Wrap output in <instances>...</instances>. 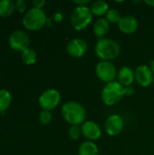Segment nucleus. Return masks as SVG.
Returning <instances> with one entry per match:
<instances>
[{
	"mask_svg": "<svg viewBox=\"0 0 154 155\" xmlns=\"http://www.w3.org/2000/svg\"><path fill=\"white\" fill-rule=\"evenodd\" d=\"M12 103V95L9 91L0 89V113L5 112Z\"/></svg>",
	"mask_w": 154,
	"mask_h": 155,
	"instance_id": "6ab92c4d",
	"label": "nucleus"
},
{
	"mask_svg": "<svg viewBox=\"0 0 154 155\" xmlns=\"http://www.w3.org/2000/svg\"><path fill=\"white\" fill-rule=\"evenodd\" d=\"M134 74L135 81L142 87H149L152 84L154 81V74L150 66L141 64L136 67Z\"/></svg>",
	"mask_w": 154,
	"mask_h": 155,
	"instance_id": "9b49d317",
	"label": "nucleus"
},
{
	"mask_svg": "<svg viewBox=\"0 0 154 155\" xmlns=\"http://www.w3.org/2000/svg\"><path fill=\"white\" fill-rule=\"evenodd\" d=\"M138 27H139V21L135 16L132 15H123L120 22L118 23L119 30L126 35H131L135 33Z\"/></svg>",
	"mask_w": 154,
	"mask_h": 155,
	"instance_id": "ddd939ff",
	"label": "nucleus"
},
{
	"mask_svg": "<svg viewBox=\"0 0 154 155\" xmlns=\"http://www.w3.org/2000/svg\"><path fill=\"white\" fill-rule=\"evenodd\" d=\"M30 39L26 32L17 29L13 31L8 36V45L15 51L23 52L29 47Z\"/></svg>",
	"mask_w": 154,
	"mask_h": 155,
	"instance_id": "6e6552de",
	"label": "nucleus"
},
{
	"mask_svg": "<svg viewBox=\"0 0 154 155\" xmlns=\"http://www.w3.org/2000/svg\"><path fill=\"white\" fill-rule=\"evenodd\" d=\"M15 10V5L13 0H0V16H10Z\"/></svg>",
	"mask_w": 154,
	"mask_h": 155,
	"instance_id": "a211bd4d",
	"label": "nucleus"
},
{
	"mask_svg": "<svg viewBox=\"0 0 154 155\" xmlns=\"http://www.w3.org/2000/svg\"><path fill=\"white\" fill-rule=\"evenodd\" d=\"M78 155H99V149L93 142L85 141L79 146Z\"/></svg>",
	"mask_w": 154,
	"mask_h": 155,
	"instance_id": "f3484780",
	"label": "nucleus"
},
{
	"mask_svg": "<svg viewBox=\"0 0 154 155\" xmlns=\"http://www.w3.org/2000/svg\"><path fill=\"white\" fill-rule=\"evenodd\" d=\"M124 96V86H123L118 81L106 84L101 93L102 100L107 106H113L117 104Z\"/></svg>",
	"mask_w": 154,
	"mask_h": 155,
	"instance_id": "7ed1b4c3",
	"label": "nucleus"
},
{
	"mask_svg": "<svg viewBox=\"0 0 154 155\" xmlns=\"http://www.w3.org/2000/svg\"><path fill=\"white\" fill-rule=\"evenodd\" d=\"M88 51V44L83 38H74L66 45L67 54L74 58L83 57Z\"/></svg>",
	"mask_w": 154,
	"mask_h": 155,
	"instance_id": "9d476101",
	"label": "nucleus"
},
{
	"mask_svg": "<svg viewBox=\"0 0 154 155\" xmlns=\"http://www.w3.org/2000/svg\"><path fill=\"white\" fill-rule=\"evenodd\" d=\"M91 1L90 0H74L73 3L76 5L77 6H85L87 5Z\"/></svg>",
	"mask_w": 154,
	"mask_h": 155,
	"instance_id": "bb28decb",
	"label": "nucleus"
},
{
	"mask_svg": "<svg viewBox=\"0 0 154 155\" xmlns=\"http://www.w3.org/2000/svg\"><path fill=\"white\" fill-rule=\"evenodd\" d=\"M122 15L119 10L115 8H110L109 11L105 15V19L110 23V24H117L120 22L122 18Z\"/></svg>",
	"mask_w": 154,
	"mask_h": 155,
	"instance_id": "412c9836",
	"label": "nucleus"
},
{
	"mask_svg": "<svg viewBox=\"0 0 154 155\" xmlns=\"http://www.w3.org/2000/svg\"><path fill=\"white\" fill-rule=\"evenodd\" d=\"M124 128V120L119 114H111L104 122V131L110 136L120 134Z\"/></svg>",
	"mask_w": 154,
	"mask_h": 155,
	"instance_id": "1a4fd4ad",
	"label": "nucleus"
},
{
	"mask_svg": "<svg viewBox=\"0 0 154 155\" xmlns=\"http://www.w3.org/2000/svg\"><path fill=\"white\" fill-rule=\"evenodd\" d=\"M68 135H69L70 139L73 140V141L79 140L81 135H82L81 126H79V125H73V126H71L69 128V131H68Z\"/></svg>",
	"mask_w": 154,
	"mask_h": 155,
	"instance_id": "4be33fe9",
	"label": "nucleus"
},
{
	"mask_svg": "<svg viewBox=\"0 0 154 155\" xmlns=\"http://www.w3.org/2000/svg\"><path fill=\"white\" fill-rule=\"evenodd\" d=\"M144 3L151 7H154V0H146L144 1Z\"/></svg>",
	"mask_w": 154,
	"mask_h": 155,
	"instance_id": "cd10ccee",
	"label": "nucleus"
},
{
	"mask_svg": "<svg viewBox=\"0 0 154 155\" xmlns=\"http://www.w3.org/2000/svg\"><path fill=\"white\" fill-rule=\"evenodd\" d=\"M21 58L25 64L30 65V64H33L36 62L37 54H36L34 49L28 47L25 50H24L23 52H21Z\"/></svg>",
	"mask_w": 154,
	"mask_h": 155,
	"instance_id": "aec40b11",
	"label": "nucleus"
},
{
	"mask_svg": "<svg viewBox=\"0 0 154 155\" xmlns=\"http://www.w3.org/2000/svg\"><path fill=\"white\" fill-rule=\"evenodd\" d=\"M134 93H135V89L132 85L124 87V94H125V96H133L134 94Z\"/></svg>",
	"mask_w": 154,
	"mask_h": 155,
	"instance_id": "393cba45",
	"label": "nucleus"
},
{
	"mask_svg": "<svg viewBox=\"0 0 154 155\" xmlns=\"http://www.w3.org/2000/svg\"><path fill=\"white\" fill-rule=\"evenodd\" d=\"M61 101V94L54 88H49L44 91L39 96L38 103L43 110L51 111L58 106Z\"/></svg>",
	"mask_w": 154,
	"mask_h": 155,
	"instance_id": "0eeeda50",
	"label": "nucleus"
},
{
	"mask_svg": "<svg viewBox=\"0 0 154 155\" xmlns=\"http://www.w3.org/2000/svg\"><path fill=\"white\" fill-rule=\"evenodd\" d=\"M47 21L46 15L43 9L31 7L28 9L22 19V23L24 26L30 31H37L40 30Z\"/></svg>",
	"mask_w": 154,
	"mask_h": 155,
	"instance_id": "20e7f679",
	"label": "nucleus"
},
{
	"mask_svg": "<svg viewBox=\"0 0 154 155\" xmlns=\"http://www.w3.org/2000/svg\"><path fill=\"white\" fill-rule=\"evenodd\" d=\"M95 74L101 82L109 84L115 81L118 72L112 62L100 61L95 66Z\"/></svg>",
	"mask_w": 154,
	"mask_h": 155,
	"instance_id": "423d86ee",
	"label": "nucleus"
},
{
	"mask_svg": "<svg viewBox=\"0 0 154 155\" xmlns=\"http://www.w3.org/2000/svg\"><path fill=\"white\" fill-rule=\"evenodd\" d=\"M32 4H33L34 7L42 9V7H43V6L44 5V4H45V1H44V0H33V1H32Z\"/></svg>",
	"mask_w": 154,
	"mask_h": 155,
	"instance_id": "a878e982",
	"label": "nucleus"
},
{
	"mask_svg": "<svg viewBox=\"0 0 154 155\" xmlns=\"http://www.w3.org/2000/svg\"><path fill=\"white\" fill-rule=\"evenodd\" d=\"M52 114L51 111H47V110H42L39 114V122L44 124V125H47L51 123L52 121Z\"/></svg>",
	"mask_w": 154,
	"mask_h": 155,
	"instance_id": "5701e85b",
	"label": "nucleus"
},
{
	"mask_svg": "<svg viewBox=\"0 0 154 155\" xmlns=\"http://www.w3.org/2000/svg\"><path fill=\"white\" fill-rule=\"evenodd\" d=\"M61 114L64 121L71 126H81L86 118V110L83 104L76 101H68L63 104Z\"/></svg>",
	"mask_w": 154,
	"mask_h": 155,
	"instance_id": "f257e3e1",
	"label": "nucleus"
},
{
	"mask_svg": "<svg viewBox=\"0 0 154 155\" xmlns=\"http://www.w3.org/2000/svg\"><path fill=\"white\" fill-rule=\"evenodd\" d=\"M110 23L104 18V17H100L98 18L94 24H93V31L94 35L98 38H104V36L109 33L110 31Z\"/></svg>",
	"mask_w": 154,
	"mask_h": 155,
	"instance_id": "2eb2a0df",
	"label": "nucleus"
},
{
	"mask_svg": "<svg viewBox=\"0 0 154 155\" xmlns=\"http://www.w3.org/2000/svg\"><path fill=\"white\" fill-rule=\"evenodd\" d=\"M121 50V45L117 41L106 37L98 39L94 46L95 54L101 61L112 62L120 55Z\"/></svg>",
	"mask_w": 154,
	"mask_h": 155,
	"instance_id": "f03ea898",
	"label": "nucleus"
},
{
	"mask_svg": "<svg viewBox=\"0 0 154 155\" xmlns=\"http://www.w3.org/2000/svg\"><path fill=\"white\" fill-rule=\"evenodd\" d=\"M93 17V15L90 7L87 5L76 6L71 14L70 23L76 31H83L91 24Z\"/></svg>",
	"mask_w": 154,
	"mask_h": 155,
	"instance_id": "39448f33",
	"label": "nucleus"
},
{
	"mask_svg": "<svg viewBox=\"0 0 154 155\" xmlns=\"http://www.w3.org/2000/svg\"><path fill=\"white\" fill-rule=\"evenodd\" d=\"M90 9L92 11V14L93 16L97 17H103V15H105L106 13L109 11L110 7L106 1L103 0H97L92 4L90 6Z\"/></svg>",
	"mask_w": 154,
	"mask_h": 155,
	"instance_id": "dca6fc26",
	"label": "nucleus"
},
{
	"mask_svg": "<svg viewBox=\"0 0 154 155\" xmlns=\"http://www.w3.org/2000/svg\"><path fill=\"white\" fill-rule=\"evenodd\" d=\"M82 135L87 139V141L94 142L101 138L103 130L101 126L93 121H85L81 125Z\"/></svg>",
	"mask_w": 154,
	"mask_h": 155,
	"instance_id": "f8f14e48",
	"label": "nucleus"
},
{
	"mask_svg": "<svg viewBox=\"0 0 154 155\" xmlns=\"http://www.w3.org/2000/svg\"><path fill=\"white\" fill-rule=\"evenodd\" d=\"M151 69H152V73H153V74H154V58H153V60L151 62Z\"/></svg>",
	"mask_w": 154,
	"mask_h": 155,
	"instance_id": "c85d7f7f",
	"label": "nucleus"
},
{
	"mask_svg": "<svg viewBox=\"0 0 154 155\" xmlns=\"http://www.w3.org/2000/svg\"><path fill=\"white\" fill-rule=\"evenodd\" d=\"M15 10H17L20 13H24L26 10L27 5L25 0H16L15 2Z\"/></svg>",
	"mask_w": 154,
	"mask_h": 155,
	"instance_id": "b1692460",
	"label": "nucleus"
},
{
	"mask_svg": "<svg viewBox=\"0 0 154 155\" xmlns=\"http://www.w3.org/2000/svg\"><path fill=\"white\" fill-rule=\"evenodd\" d=\"M118 82L124 87L131 86L135 80V74L132 67L130 66H123L117 74Z\"/></svg>",
	"mask_w": 154,
	"mask_h": 155,
	"instance_id": "4468645a",
	"label": "nucleus"
}]
</instances>
